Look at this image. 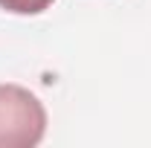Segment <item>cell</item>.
<instances>
[{
	"label": "cell",
	"instance_id": "6da1fadb",
	"mask_svg": "<svg viewBox=\"0 0 151 148\" xmlns=\"http://www.w3.org/2000/svg\"><path fill=\"white\" fill-rule=\"evenodd\" d=\"M47 134V111L32 90L0 84V148H32Z\"/></svg>",
	"mask_w": 151,
	"mask_h": 148
},
{
	"label": "cell",
	"instance_id": "7a4b0ae2",
	"mask_svg": "<svg viewBox=\"0 0 151 148\" xmlns=\"http://www.w3.org/2000/svg\"><path fill=\"white\" fill-rule=\"evenodd\" d=\"M55 0H0V9L12 15H41L52 6Z\"/></svg>",
	"mask_w": 151,
	"mask_h": 148
}]
</instances>
